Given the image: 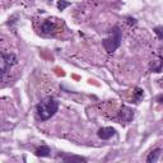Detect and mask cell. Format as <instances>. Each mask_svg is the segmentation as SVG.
I'll list each match as a JSON object with an SVG mask.
<instances>
[{
    "mask_svg": "<svg viewBox=\"0 0 163 163\" xmlns=\"http://www.w3.org/2000/svg\"><path fill=\"white\" fill-rule=\"evenodd\" d=\"M57 110H59V102L54 98H51V97L42 99L36 106L37 115L42 121H46V120L51 118L57 112Z\"/></svg>",
    "mask_w": 163,
    "mask_h": 163,
    "instance_id": "1",
    "label": "cell"
},
{
    "mask_svg": "<svg viewBox=\"0 0 163 163\" xmlns=\"http://www.w3.org/2000/svg\"><path fill=\"white\" fill-rule=\"evenodd\" d=\"M127 23L129 24H136V21L134 18H131V17H127Z\"/></svg>",
    "mask_w": 163,
    "mask_h": 163,
    "instance_id": "14",
    "label": "cell"
},
{
    "mask_svg": "<svg viewBox=\"0 0 163 163\" xmlns=\"http://www.w3.org/2000/svg\"><path fill=\"white\" fill-rule=\"evenodd\" d=\"M102 45H103L105 50L108 54L114 52V51H116V49L120 47V45H121V31H120L117 25H115V27L111 29L110 37L102 41Z\"/></svg>",
    "mask_w": 163,
    "mask_h": 163,
    "instance_id": "2",
    "label": "cell"
},
{
    "mask_svg": "<svg viewBox=\"0 0 163 163\" xmlns=\"http://www.w3.org/2000/svg\"><path fill=\"white\" fill-rule=\"evenodd\" d=\"M50 153H51V150H50V148L47 147V145H41V147L36 148L35 156L44 158V157H50Z\"/></svg>",
    "mask_w": 163,
    "mask_h": 163,
    "instance_id": "8",
    "label": "cell"
},
{
    "mask_svg": "<svg viewBox=\"0 0 163 163\" xmlns=\"http://www.w3.org/2000/svg\"><path fill=\"white\" fill-rule=\"evenodd\" d=\"M153 31H154V33H156V35L159 37V40H163V27H162V25H158V27H156Z\"/></svg>",
    "mask_w": 163,
    "mask_h": 163,
    "instance_id": "12",
    "label": "cell"
},
{
    "mask_svg": "<svg viewBox=\"0 0 163 163\" xmlns=\"http://www.w3.org/2000/svg\"><path fill=\"white\" fill-rule=\"evenodd\" d=\"M70 5L69 2H66V0H59L57 2V8H59V10H64L65 8H68Z\"/></svg>",
    "mask_w": 163,
    "mask_h": 163,
    "instance_id": "11",
    "label": "cell"
},
{
    "mask_svg": "<svg viewBox=\"0 0 163 163\" xmlns=\"http://www.w3.org/2000/svg\"><path fill=\"white\" fill-rule=\"evenodd\" d=\"M161 156V149L159 148H156V149H153L149 154H148V157H147V162L148 163H156L158 161Z\"/></svg>",
    "mask_w": 163,
    "mask_h": 163,
    "instance_id": "9",
    "label": "cell"
},
{
    "mask_svg": "<svg viewBox=\"0 0 163 163\" xmlns=\"http://www.w3.org/2000/svg\"><path fill=\"white\" fill-rule=\"evenodd\" d=\"M97 135H98V138L102 139V140H108V139L112 138V136L116 135V130L114 127H110V126L101 127L98 130V133H97Z\"/></svg>",
    "mask_w": 163,
    "mask_h": 163,
    "instance_id": "5",
    "label": "cell"
},
{
    "mask_svg": "<svg viewBox=\"0 0 163 163\" xmlns=\"http://www.w3.org/2000/svg\"><path fill=\"white\" fill-rule=\"evenodd\" d=\"M56 31V23L52 19H45L41 24V33L45 36H50Z\"/></svg>",
    "mask_w": 163,
    "mask_h": 163,
    "instance_id": "4",
    "label": "cell"
},
{
    "mask_svg": "<svg viewBox=\"0 0 163 163\" xmlns=\"http://www.w3.org/2000/svg\"><path fill=\"white\" fill-rule=\"evenodd\" d=\"M135 91H136V92H135V103H139L140 98L143 97V91H142L140 88H136Z\"/></svg>",
    "mask_w": 163,
    "mask_h": 163,
    "instance_id": "13",
    "label": "cell"
},
{
    "mask_svg": "<svg viewBox=\"0 0 163 163\" xmlns=\"http://www.w3.org/2000/svg\"><path fill=\"white\" fill-rule=\"evenodd\" d=\"M157 102L158 103H163V94H159V96L157 97Z\"/></svg>",
    "mask_w": 163,
    "mask_h": 163,
    "instance_id": "15",
    "label": "cell"
},
{
    "mask_svg": "<svg viewBox=\"0 0 163 163\" xmlns=\"http://www.w3.org/2000/svg\"><path fill=\"white\" fill-rule=\"evenodd\" d=\"M57 158H60L64 162H87L84 157L80 156H72V154H59Z\"/></svg>",
    "mask_w": 163,
    "mask_h": 163,
    "instance_id": "7",
    "label": "cell"
},
{
    "mask_svg": "<svg viewBox=\"0 0 163 163\" xmlns=\"http://www.w3.org/2000/svg\"><path fill=\"white\" fill-rule=\"evenodd\" d=\"M18 63V59L17 55L10 52V54H5L2 52V66H0V74H2V78H4V75L9 72L14 65H17Z\"/></svg>",
    "mask_w": 163,
    "mask_h": 163,
    "instance_id": "3",
    "label": "cell"
},
{
    "mask_svg": "<svg viewBox=\"0 0 163 163\" xmlns=\"http://www.w3.org/2000/svg\"><path fill=\"white\" fill-rule=\"evenodd\" d=\"M133 117H134L133 111H131L130 108H129V107H125V106L121 108V112L118 114V118H120V120H122V121H126V122L131 121Z\"/></svg>",
    "mask_w": 163,
    "mask_h": 163,
    "instance_id": "6",
    "label": "cell"
},
{
    "mask_svg": "<svg viewBox=\"0 0 163 163\" xmlns=\"http://www.w3.org/2000/svg\"><path fill=\"white\" fill-rule=\"evenodd\" d=\"M162 66H163V60L159 57L157 61H153V63L150 64V69H152L153 72H156V73H161Z\"/></svg>",
    "mask_w": 163,
    "mask_h": 163,
    "instance_id": "10",
    "label": "cell"
}]
</instances>
